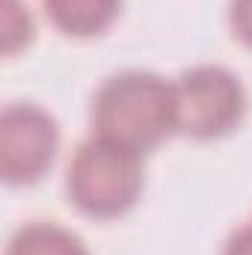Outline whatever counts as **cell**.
Listing matches in <instances>:
<instances>
[{
  "label": "cell",
  "instance_id": "3957f363",
  "mask_svg": "<svg viewBox=\"0 0 252 255\" xmlns=\"http://www.w3.org/2000/svg\"><path fill=\"white\" fill-rule=\"evenodd\" d=\"M175 125L181 136L208 142L223 139L244 125L250 95L244 80L217 63L184 68L175 80Z\"/></svg>",
  "mask_w": 252,
  "mask_h": 255
},
{
  "label": "cell",
  "instance_id": "52a82bcc",
  "mask_svg": "<svg viewBox=\"0 0 252 255\" xmlns=\"http://www.w3.org/2000/svg\"><path fill=\"white\" fill-rule=\"evenodd\" d=\"M0 39H3V57H15L33 45L36 21H33L24 0H3V6H0Z\"/></svg>",
  "mask_w": 252,
  "mask_h": 255
},
{
  "label": "cell",
  "instance_id": "277c9868",
  "mask_svg": "<svg viewBox=\"0 0 252 255\" xmlns=\"http://www.w3.org/2000/svg\"><path fill=\"white\" fill-rule=\"evenodd\" d=\"M60 151V122L36 101H12L0 113V175L9 187L39 184Z\"/></svg>",
  "mask_w": 252,
  "mask_h": 255
},
{
  "label": "cell",
  "instance_id": "8992f818",
  "mask_svg": "<svg viewBox=\"0 0 252 255\" xmlns=\"http://www.w3.org/2000/svg\"><path fill=\"white\" fill-rule=\"evenodd\" d=\"M6 255H92L86 241L57 220H30L18 226L6 244Z\"/></svg>",
  "mask_w": 252,
  "mask_h": 255
},
{
  "label": "cell",
  "instance_id": "5b68a950",
  "mask_svg": "<svg viewBox=\"0 0 252 255\" xmlns=\"http://www.w3.org/2000/svg\"><path fill=\"white\" fill-rule=\"evenodd\" d=\"M125 0H42V9L57 33L68 39H98L122 15Z\"/></svg>",
  "mask_w": 252,
  "mask_h": 255
},
{
  "label": "cell",
  "instance_id": "6da1fadb",
  "mask_svg": "<svg viewBox=\"0 0 252 255\" xmlns=\"http://www.w3.org/2000/svg\"><path fill=\"white\" fill-rule=\"evenodd\" d=\"M89 122L95 136L145 157L178 133L175 83L148 68L116 71L95 89Z\"/></svg>",
  "mask_w": 252,
  "mask_h": 255
},
{
  "label": "cell",
  "instance_id": "9c48e42d",
  "mask_svg": "<svg viewBox=\"0 0 252 255\" xmlns=\"http://www.w3.org/2000/svg\"><path fill=\"white\" fill-rule=\"evenodd\" d=\"M223 255H252V223L238 226V229L226 238Z\"/></svg>",
  "mask_w": 252,
  "mask_h": 255
},
{
  "label": "cell",
  "instance_id": "ba28073f",
  "mask_svg": "<svg viewBox=\"0 0 252 255\" xmlns=\"http://www.w3.org/2000/svg\"><path fill=\"white\" fill-rule=\"evenodd\" d=\"M229 27L235 39L252 51V0H229Z\"/></svg>",
  "mask_w": 252,
  "mask_h": 255
},
{
  "label": "cell",
  "instance_id": "7a4b0ae2",
  "mask_svg": "<svg viewBox=\"0 0 252 255\" xmlns=\"http://www.w3.org/2000/svg\"><path fill=\"white\" fill-rule=\"evenodd\" d=\"M145 190L142 154L101 136L83 139L65 169V196L89 220L110 223L130 214Z\"/></svg>",
  "mask_w": 252,
  "mask_h": 255
}]
</instances>
